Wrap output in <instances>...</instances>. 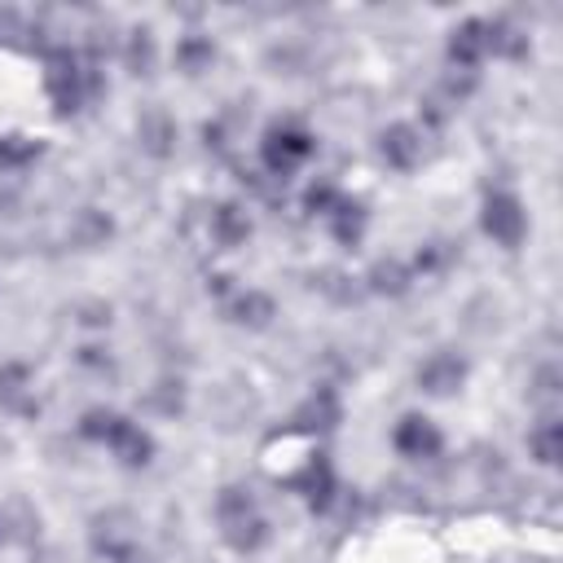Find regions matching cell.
Masks as SVG:
<instances>
[{"instance_id": "1", "label": "cell", "mask_w": 563, "mask_h": 563, "mask_svg": "<svg viewBox=\"0 0 563 563\" xmlns=\"http://www.w3.org/2000/svg\"><path fill=\"white\" fill-rule=\"evenodd\" d=\"M79 435L101 440L123 466H145V462L154 457L150 431H141L132 418H123V413H114V409H88V413L79 418Z\"/></svg>"}, {"instance_id": "2", "label": "cell", "mask_w": 563, "mask_h": 563, "mask_svg": "<svg viewBox=\"0 0 563 563\" xmlns=\"http://www.w3.org/2000/svg\"><path fill=\"white\" fill-rule=\"evenodd\" d=\"M216 523H220V537L233 550H242V554H251V550H260L268 541V519H264L260 501L246 488H220V497H216Z\"/></svg>"}, {"instance_id": "3", "label": "cell", "mask_w": 563, "mask_h": 563, "mask_svg": "<svg viewBox=\"0 0 563 563\" xmlns=\"http://www.w3.org/2000/svg\"><path fill=\"white\" fill-rule=\"evenodd\" d=\"M44 84H48V97H53L57 110H79V106L92 97V88H97L92 70H88L75 53H66V48L48 57V75H44Z\"/></svg>"}, {"instance_id": "4", "label": "cell", "mask_w": 563, "mask_h": 563, "mask_svg": "<svg viewBox=\"0 0 563 563\" xmlns=\"http://www.w3.org/2000/svg\"><path fill=\"white\" fill-rule=\"evenodd\" d=\"M260 154H264V167H268L273 176L286 180L295 167L308 163V154H312V136H308L299 123H273V128L264 132V141H260Z\"/></svg>"}, {"instance_id": "5", "label": "cell", "mask_w": 563, "mask_h": 563, "mask_svg": "<svg viewBox=\"0 0 563 563\" xmlns=\"http://www.w3.org/2000/svg\"><path fill=\"white\" fill-rule=\"evenodd\" d=\"M308 207L330 220V229H334V238H339L343 246H356V242H361V229H365L361 202L343 198L334 185H317V189H308Z\"/></svg>"}, {"instance_id": "6", "label": "cell", "mask_w": 563, "mask_h": 563, "mask_svg": "<svg viewBox=\"0 0 563 563\" xmlns=\"http://www.w3.org/2000/svg\"><path fill=\"white\" fill-rule=\"evenodd\" d=\"M484 233H488L497 246H519L523 233H528L523 202H519L515 194H488V198H484Z\"/></svg>"}, {"instance_id": "7", "label": "cell", "mask_w": 563, "mask_h": 563, "mask_svg": "<svg viewBox=\"0 0 563 563\" xmlns=\"http://www.w3.org/2000/svg\"><path fill=\"white\" fill-rule=\"evenodd\" d=\"M391 444H396L405 457H435L444 440H440V427H435L431 418L405 413V418L396 422V431H391Z\"/></svg>"}, {"instance_id": "8", "label": "cell", "mask_w": 563, "mask_h": 563, "mask_svg": "<svg viewBox=\"0 0 563 563\" xmlns=\"http://www.w3.org/2000/svg\"><path fill=\"white\" fill-rule=\"evenodd\" d=\"M484 57H488V22H484V18H466V22L449 35V62L462 66V70H471V66H479Z\"/></svg>"}, {"instance_id": "9", "label": "cell", "mask_w": 563, "mask_h": 563, "mask_svg": "<svg viewBox=\"0 0 563 563\" xmlns=\"http://www.w3.org/2000/svg\"><path fill=\"white\" fill-rule=\"evenodd\" d=\"M422 154H427V145H422V132H418V128L396 123V128H387V132H383V158H387L391 167L413 172V167L422 163Z\"/></svg>"}, {"instance_id": "10", "label": "cell", "mask_w": 563, "mask_h": 563, "mask_svg": "<svg viewBox=\"0 0 563 563\" xmlns=\"http://www.w3.org/2000/svg\"><path fill=\"white\" fill-rule=\"evenodd\" d=\"M295 488L308 497L312 510H330V501H334V471H330V462L321 453H312L303 475H295Z\"/></svg>"}, {"instance_id": "11", "label": "cell", "mask_w": 563, "mask_h": 563, "mask_svg": "<svg viewBox=\"0 0 563 563\" xmlns=\"http://www.w3.org/2000/svg\"><path fill=\"white\" fill-rule=\"evenodd\" d=\"M462 374H466V365H462L453 352H435L431 361H422L418 383H422L427 391H435V396H449V391L462 383Z\"/></svg>"}, {"instance_id": "12", "label": "cell", "mask_w": 563, "mask_h": 563, "mask_svg": "<svg viewBox=\"0 0 563 563\" xmlns=\"http://www.w3.org/2000/svg\"><path fill=\"white\" fill-rule=\"evenodd\" d=\"M334 422H339V405H334L330 391H317V396L295 413V427H303V431H312V427H334Z\"/></svg>"}, {"instance_id": "13", "label": "cell", "mask_w": 563, "mask_h": 563, "mask_svg": "<svg viewBox=\"0 0 563 563\" xmlns=\"http://www.w3.org/2000/svg\"><path fill=\"white\" fill-rule=\"evenodd\" d=\"M26 369L22 365H4L0 369V405H9V409H22V413H31L35 409V400L26 396Z\"/></svg>"}, {"instance_id": "14", "label": "cell", "mask_w": 563, "mask_h": 563, "mask_svg": "<svg viewBox=\"0 0 563 563\" xmlns=\"http://www.w3.org/2000/svg\"><path fill=\"white\" fill-rule=\"evenodd\" d=\"M528 444H532V453L550 466V462H559V453H563V427H559V418H541V427L528 435Z\"/></svg>"}, {"instance_id": "15", "label": "cell", "mask_w": 563, "mask_h": 563, "mask_svg": "<svg viewBox=\"0 0 563 563\" xmlns=\"http://www.w3.org/2000/svg\"><path fill=\"white\" fill-rule=\"evenodd\" d=\"M211 220H216V238H220L224 246H233V242H242V238L251 233L246 216H242L238 207H229V202H224V207H216V216H211Z\"/></svg>"}, {"instance_id": "16", "label": "cell", "mask_w": 563, "mask_h": 563, "mask_svg": "<svg viewBox=\"0 0 563 563\" xmlns=\"http://www.w3.org/2000/svg\"><path fill=\"white\" fill-rule=\"evenodd\" d=\"M233 317H238L242 325H246V321H251V325H264V321L273 317V303H268L260 290H246V295L233 303Z\"/></svg>"}, {"instance_id": "17", "label": "cell", "mask_w": 563, "mask_h": 563, "mask_svg": "<svg viewBox=\"0 0 563 563\" xmlns=\"http://www.w3.org/2000/svg\"><path fill=\"white\" fill-rule=\"evenodd\" d=\"M369 277H374V290H391V295H400L405 282H409V273H405L400 264H378Z\"/></svg>"}, {"instance_id": "18", "label": "cell", "mask_w": 563, "mask_h": 563, "mask_svg": "<svg viewBox=\"0 0 563 563\" xmlns=\"http://www.w3.org/2000/svg\"><path fill=\"white\" fill-rule=\"evenodd\" d=\"M0 541H4V523H0Z\"/></svg>"}]
</instances>
